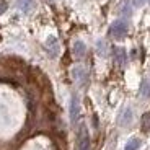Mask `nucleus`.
Here are the masks:
<instances>
[{
	"label": "nucleus",
	"instance_id": "obj_1",
	"mask_svg": "<svg viewBox=\"0 0 150 150\" xmlns=\"http://www.w3.org/2000/svg\"><path fill=\"white\" fill-rule=\"evenodd\" d=\"M127 31H129V26H127V21L126 20H116L111 25V28H109V34L114 39H124L126 34H127Z\"/></svg>",
	"mask_w": 150,
	"mask_h": 150
},
{
	"label": "nucleus",
	"instance_id": "obj_2",
	"mask_svg": "<svg viewBox=\"0 0 150 150\" xmlns=\"http://www.w3.org/2000/svg\"><path fill=\"white\" fill-rule=\"evenodd\" d=\"M44 47H46V51H47L49 57H52V59H56L60 52V46H59V41H57L56 36H49L46 44H44Z\"/></svg>",
	"mask_w": 150,
	"mask_h": 150
},
{
	"label": "nucleus",
	"instance_id": "obj_3",
	"mask_svg": "<svg viewBox=\"0 0 150 150\" xmlns=\"http://www.w3.org/2000/svg\"><path fill=\"white\" fill-rule=\"evenodd\" d=\"M132 109L129 108V106H126V108L121 109L119 116H117V124H119L121 127H126V126H129V124L132 122Z\"/></svg>",
	"mask_w": 150,
	"mask_h": 150
},
{
	"label": "nucleus",
	"instance_id": "obj_4",
	"mask_svg": "<svg viewBox=\"0 0 150 150\" xmlns=\"http://www.w3.org/2000/svg\"><path fill=\"white\" fill-rule=\"evenodd\" d=\"M79 112H80V103H79V98L75 96H72V100H70V122L74 124H77V119H79Z\"/></svg>",
	"mask_w": 150,
	"mask_h": 150
},
{
	"label": "nucleus",
	"instance_id": "obj_5",
	"mask_svg": "<svg viewBox=\"0 0 150 150\" xmlns=\"http://www.w3.org/2000/svg\"><path fill=\"white\" fill-rule=\"evenodd\" d=\"M72 74H74L75 80L79 82L80 86H85L86 83H88V72H86L83 67H75Z\"/></svg>",
	"mask_w": 150,
	"mask_h": 150
},
{
	"label": "nucleus",
	"instance_id": "obj_6",
	"mask_svg": "<svg viewBox=\"0 0 150 150\" xmlns=\"http://www.w3.org/2000/svg\"><path fill=\"white\" fill-rule=\"evenodd\" d=\"M79 150H90V137L85 127L80 129V135H79Z\"/></svg>",
	"mask_w": 150,
	"mask_h": 150
},
{
	"label": "nucleus",
	"instance_id": "obj_7",
	"mask_svg": "<svg viewBox=\"0 0 150 150\" xmlns=\"http://www.w3.org/2000/svg\"><path fill=\"white\" fill-rule=\"evenodd\" d=\"M18 10H21L23 13H31L36 8V0H18L16 2Z\"/></svg>",
	"mask_w": 150,
	"mask_h": 150
},
{
	"label": "nucleus",
	"instance_id": "obj_8",
	"mask_svg": "<svg viewBox=\"0 0 150 150\" xmlns=\"http://www.w3.org/2000/svg\"><path fill=\"white\" fill-rule=\"evenodd\" d=\"M114 60H116V64L122 65V67L127 64V52H126V49L114 47Z\"/></svg>",
	"mask_w": 150,
	"mask_h": 150
},
{
	"label": "nucleus",
	"instance_id": "obj_9",
	"mask_svg": "<svg viewBox=\"0 0 150 150\" xmlns=\"http://www.w3.org/2000/svg\"><path fill=\"white\" fill-rule=\"evenodd\" d=\"M74 54H75V57H79V59H82V57L86 54V46L83 44V41H75Z\"/></svg>",
	"mask_w": 150,
	"mask_h": 150
},
{
	"label": "nucleus",
	"instance_id": "obj_10",
	"mask_svg": "<svg viewBox=\"0 0 150 150\" xmlns=\"http://www.w3.org/2000/svg\"><path fill=\"white\" fill-rule=\"evenodd\" d=\"M140 145H142V140L137 139V137H134V139H131L127 144H126L124 150H137V149H140Z\"/></svg>",
	"mask_w": 150,
	"mask_h": 150
},
{
	"label": "nucleus",
	"instance_id": "obj_11",
	"mask_svg": "<svg viewBox=\"0 0 150 150\" xmlns=\"http://www.w3.org/2000/svg\"><path fill=\"white\" fill-rule=\"evenodd\" d=\"M96 51L100 56H108V44H106L105 39H100L96 42Z\"/></svg>",
	"mask_w": 150,
	"mask_h": 150
},
{
	"label": "nucleus",
	"instance_id": "obj_12",
	"mask_svg": "<svg viewBox=\"0 0 150 150\" xmlns=\"http://www.w3.org/2000/svg\"><path fill=\"white\" fill-rule=\"evenodd\" d=\"M142 129L145 132L150 131V112H145L142 116Z\"/></svg>",
	"mask_w": 150,
	"mask_h": 150
},
{
	"label": "nucleus",
	"instance_id": "obj_13",
	"mask_svg": "<svg viewBox=\"0 0 150 150\" xmlns=\"http://www.w3.org/2000/svg\"><path fill=\"white\" fill-rule=\"evenodd\" d=\"M131 4L134 8H140L144 4H145V0H131Z\"/></svg>",
	"mask_w": 150,
	"mask_h": 150
},
{
	"label": "nucleus",
	"instance_id": "obj_14",
	"mask_svg": "<svg viewBox=\"0 0 150 150\" xmlns=\"http://www.w3.org/2000/svg\"><path fill=\"white\" fill-rule=\"evenodd\" d=\"M7 0H0V15H4L5 10H7Z\"/></svg>",
	"mask_w": 150,
	"mask_h": 150
},
{
	"label": "nucleus",
	"instance_id": "obj_15",
	"mask_svg": "<svg viewBox=\"0 0 150 150\" xmlns=\"http://www.w3.org/2000/svg\"><path fill=\"white\" fill-rule=\"evenodd\" d=\"M122 11H124V15H126V16H127V15H131V8H129V5H124Z\"/></svg>",
	"mask_w": 150,
	"mask_h": 150
},
{
	"label": "nucleus",
	"instance_id": "obj_16",
	"mask_svg": "<svg viewBox=\"0 0 150 150\" xmlns=\"http://www.w3.org/2000/svg\"><path fill=\"white\" fill-rule=\"evenodd\" d=\"M147 79H149V80H150V77H147Z\"/></svg>",
	"mask_w": 150,
	"mask_h": 150
},
{
	"label": "nucleus",
	"instance_id": "obj_17",
	"mask_svg": "<svg viewBox=\"0 0 150 150\" xmlns=\"http://www.w3.org/2000/svg\"><path fill=\"white\" fill-rule=\"evenodd\" d=\"M149 2H150V0H149Z\"/></svg>",
	"mask_w": 150,
	"mask_h": 150
}]
</instances>
